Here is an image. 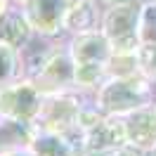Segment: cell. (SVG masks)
<instances>
[{
    "label": "cell",
    "instance_id": "cell-1",
    "mask_svg": "<svg viewBox=\"0 0 156 156\" xmlns=\"http://www.w3.org/2000/svg\"><path fill=\"white\" fill-rule=\"evenodd\" d=\"M156 102V80L140 71L135 76L107 78L92 95V104L107 116H126Z\"/></svg>",
    "mask_w": 156,
    "mask_h": 156
},
{
    "label": "cell",
    "instance_id": "cell-2",
    "mask_svg": "<svg viewBox=\"0 0 156 156\" xmlns=\"http://www.w3.org/2000/svg\"><path fill=\"white\" fill-rule=\"evenodd\" d=\"M71 52L73 66H76V88L80 92L95 95V90L107 80V64L111 59V45L102 31H88L78 33L66 40Z\"/></svg>",
    "mask_w": 156,
    "mask_h": 156
},
{
    "label": "cell",
    "instance_id": "cell-3",
    "mask_svg": "<svg viewBox=\"0 0 156 156\" xmlns=\"http://www.w3.org/2000/svg\"><path fill=\"white\" fill-rule=\"evenodd\" d=\"M144 0H133L102 10L99 31L107 36L114 55H137L140 50V12Z\"/></svg>",
    "mask_w": 156,
    "mask_h": 156
},
{
    "label": "cell",
    "instance_id": "cell-4",
    "mask_svg": "<svg viewBox=\"0 0 156 156\" xmlns=\"http://www.w3.org/2000/svg\"><path fill=\"white\" fill-rule=\"evenodd\" d=\"M31 83L43 92V95H55V92H69L76 88V66L69 48L59 50L55 48L50 52V57L43 62V66L36 71V76L29 78Z\"/></svg>",
    "mask_w": 156,
    "mask_h": 156
},
{
    "label": "cell",
    "instance_id": "cell-5",
    "mask_svg": "<svg viewBox=\"0 0 156 156\" xmlns=\"http://www.w3.org/2000/svg\"><path fill=\"white\" fill-rule=\"evenodd\" d=\"M71 0H21L19 7L38 38L55 40L64 33V19Z\"/></svg>",
    "mask_w": 156,
    "mask_h": 156
},
{
    "label": "cell",
    "instance_id": "cell-6",
    "mask_svg": "<svg viewBox=\"0 0 156 156\" xmlns=\"http://www.w3.org/2000/svg\"><path fill=\"white\" fill-rule=\"evenodd\" d=\"M43 92L31 80H14L0 88V116H10L17 121H36L43 107Z\"/></svg>",
    "mask_w": 156,
    "mask_h": 156
},
{
    "label": "cell",
    "instance_id": "cell-7",
    "mask_svg": "<svg viewBox=\"0 0 156 156\" xmlns=\"http://www.w3.org/2000/svg\"><path fill=\"white\" fill-rule=\"evenodd\" d=\"M121 118L126 128V142L142 147L147 151H151L156 147V102L140 107Z\"/></svg>",
    "mask_w": 156,
    "mask_h": 156
},
{
    "label": "cell",
    "instance_id": "cell-8",
    "mask_svg": "<svg viewBox=\"0 0 156 156\" xmlns=\"http://www.w3.org/2000/svg\"><path fill=\"white\" fill-rule=\"evenodd\" d=\"M102 24V7L97 0H71L64 19V33L69 38L78 33L97 31Z\"/></svg>",
    "mask_w": 156,
    "mask_h": 156
},
{
    "label": "cell",
    "instance_id": "cell-9",
    "mask_svg": "<svg viewBox=\"0 0 156 156\" xmlns=\"http://www.w3.org/2000/svg\"><path fill=\"white\" fill-rule=\"evenodd\" d=\"M33 36H36V33H33L29 19L24 17V12H21L19 5H17V7H10V10L0 17V43H5V45H10V48H14V50H21L31 43Z\"/></svg>",
    "mask_w": 156,
    "mask_h": 156
},
{
    "label": "cell",
    "instance_id": "cell-10",
    "mask_svg": "<svg viewBox=\"0 0 156 156\" xmlns=\"http://www.w3.org/2000/svg\"><path fill=\"white\" fill-rule=\"evenodd\" d=\"M31 151L36 156H76V144L62 133L52 130H38L31 137Z\"/></svg>",
    "mask_w": 156,
    "mask_h": 156
},
{
    "label": "cell",
    "instance_id": "cell-11",
    "mask_svg": "<svg viewBox=\"0 0 156 156\" xmlns=\"http://www.w3.org/2000/svg\"><path fill=\"white\" fill-rule=\"evenodd\" d=\"M19 69H21V55L19 50L10 48L5 43H0V88L10 85L19 78Z\"/></svg>",
    "mask_w": 156,
    "mask_h": 156
},
{
    "label": "cell",
    "instance_id": "cell-12",
    "mask_svg": "<svg viewBox=\"0 0 156 156\" xmlns=\"http://www.w3.org/2000/svg\"><path fill=\"white\" fill-rule=\"evenodd\" d=\"M114 156H149V151H147V149H142V147L130 144V142H123V144L114 151Z\"/></svg>",
    "mask_w": 156,
    "mask_h": 156
},
{
    "label": "cell",
    "instance_id": "cell-13",
    "mask_svg": "<svg viewBox=\"0 0 156 156\" xmlns=\"http://www.w3.org/2000/svg\"><path fill=\"white\" fill-rule=\"evenodd\" d=\"M7 156H36V154L31 151V147H29V149H14V151H10Z\"/></svg>",
    "mask_w": 156,
    "mask_h": 156
},
{
    "label": "cell",
    "instance_id": "cell-14",
    "mask_svg": "<svg viewBox=\"0 0 156 156\" xmlns=\"http://www.w3.org/2000/svg\"><path fill=\"white\" fill-rule=\"evenodd\" d=\"M10 2H12V0H0V17L10 10Z\"/></svg>",
    "mask_w": 156,
    "mask_h": 156
},
{
    "label": "cell",
    "instance_id": "cell-15",
    "mask_svg": "<svg viewBox=\"0 0 156 156\" xmlns=\"http://www.w3.org/2000/svg\"><path fill=\"white\" fill-rule=\"evenodd\" d=\"M149 156H156V147H154V149H151V151H149Z\"/></svg>",
    "mask_w": 156,
    "mask_h": 156
},
{
    "label": "cell",
    "instance_id": "cell-16",
    "mask_svg": "<svg viewBox=\"0 0 156 156\" xmlns=\"http://www.w3.org/2000/svg\"><path fill=\"white\" fill-rule=\"evenodd\" d=\"M12 2H14V5H19V2H21V0H12Z\"/></svg>",
    "mask_w": 156,
    "mask_h": 156
}]
</instances>
